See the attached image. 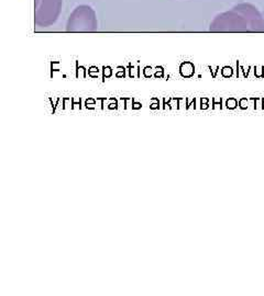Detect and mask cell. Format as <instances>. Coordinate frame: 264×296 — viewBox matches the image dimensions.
<instances>
[{
	"label": "cell",
	"mask_w": 264,
	"mask_h": 296,
	"mask_svg": "<svg viewBox=\"0 0 264 296\" xmlns=\"http://www.w3.org/2000/svg\"><path fill=\"white\" fill-rule=\"evenodd\" d=\"M264 19L250 3H241L230 11L218 14L210 23V31H262Z\"/></svg>",
	"instance_id": "obj_1"
},
{
	"label": "cell",
	"mask_w": 264,
	"mask_h": 296,
	"mask_svg": "<svg viewBox=\"0 0 264 296\" xmlns=\"http://www.w3.org/2000/svg\"><path fill=\"white\" fill-rule=\"evenodd\" d=\"M98 29L96 12L90 6L82 5L74 9L66 22L68 32H91Z\"/></svg>",
	"instance_id": "obj_2"
},
{
	"label": "cell",
	"mask_w": 264,
	"mask_h": 296,
	"mask_svg": "<svg viewBox=\"0 0 264 296\" xmlns=\"http://www.w3.org/2000/svg\"><path fill=\"white\" fill-rule=\"evenodd\" d=\"M63 0H34V23L47 28L59 20Z\"/></svg>",
	"instance_id": "obj_3"
}]
</instances>
